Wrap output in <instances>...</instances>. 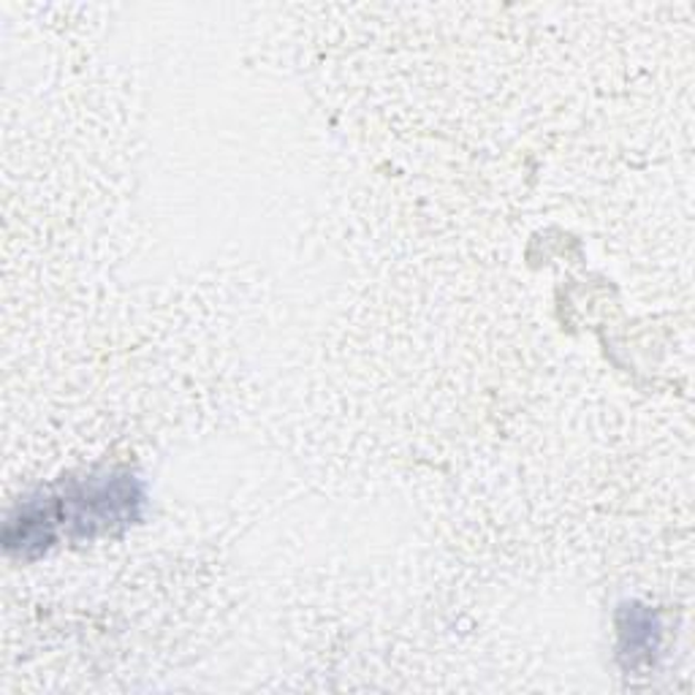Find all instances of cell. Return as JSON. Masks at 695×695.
Listing matches in <instances>:
<instances>
[{"label": "cell", "mask_w": 695, "mask_h": 695, "mask_svg": "<svg viewBox=\"0 0 695 695\" xmlns=\"http://www.w3.org/2000/svg\"><path fill=\"white\" fill-rule=\"evenodd\" d=\"M627 623H619V636H623V655H631V663L636 657L649 655L657 649V625L655 617L644 608H627L623 614Z\"/></svg>", "instance_id": "1"}]
</instances>
